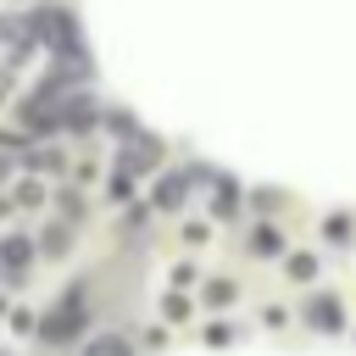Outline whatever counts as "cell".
Listing matches in <instances>:
<instances>
[{"instance_id": "6da1fadb", "label": "cell", "mask_w": 356, "mask_h": 356, "mask_svg": "<svg viewBox=\"0 0 356 356\" xmlns=\"http://www.w3.org/2000/svg\"><path fill=\"white\" fill-rule=\"evenodd\" d=\"M83 323H89V300H83V284H72V289L44 312L39 334H44L50 345H67V339H78V334H83Z\"/></svg>"}, {"instance_id": "7a4b0ae2", "label": "cell", "mask_w": 356, "mask_h": 356, "mask_svg": "<svg viewBox=\"0 0 356 356\" xmlns=\"http://www.w3.org/2000/svg\"><path fill=\"white\" fill-rule=\"evenodd\" d=\"M161 156V145L150 134H128V150H122V172H150Z\"/></svg>"}, {"instance_id": "3957f363", "label": "cell", "mask_w": 356, "mask_h": 356, "mask_svg": "<svg viewBox=\"0 0 356 356\" xmlns=\"http://www.w3.org/2000/svg\"><path fill=\"white\" fill-rule=\"evenodd\" d=\"M28 261H33V245H28L22 234H11V239H0V267H6L11 278H22V273H28Z\"/></svg>"}, {"instance_id": "277c9868", "label": "cell", "mask_w": 356, "mask_h": 356, "mask_svg": "<svg viewBox=\"0 0 356 356\" xmlns=\"http://www.w3.org/2000/svg\"><path fill=\"white\" fill-rule=\"evenodd\" d=\"M306 323H312V328H323V334H334V328L345 323V317H339V300H334V295H317V300L306 306Z\"/></svg>"}, {"instance_id": "5b68a950", "label": "cell", "mask_w": 356, "mask_h": 356, "mask_svg": "<svg viewBox=\"0 0 356 356\" xmlns=\"http://www.w3.org/2000/svg\"><path fill=\"white\" fill-rule=\"evenodd\" d=\"M61 128H95V100L72 95V100L61 106Z\"/></svg>"}, {"instance_id": "8992f818", "label": "cell", "mask_w": 356, "mask_h": 356, "mask_svg": "<svg viewBox=\"0 0 356 356\" xmlns=\"http://www.w3.org/2000/svg\"><path fill=\"white\" fill-rule=\"evenodd\" d=\"M83 356H134V345H128L122 334H100V339L83 345Z\"/></svg>"}, {"instance_id": "52a82bcc", "label": "cell", "mask_w": 356, "mask_h": 356, "mask_svg": "<svg viewBox=\"0 0 356 356\" xmlns=\"http://www.w3.org/2000/svg\"><path fill=\"white\" fill-rule=\"evenodd\" d=\"M184 195H189V178H161L156 206H184Z\"/></svg>"}, {"instance_id": "ba28073f", "label": "cell", "mask_w": 356, "mask_h": 356, "mask_svg": "<svg viewBox=\"0 0 356 356\" xmlns=\"http://www.w3.org/2000/svg\"><path fill=\"white\" fill-rule=\"evenodd\" d=\"M250 250H256V256H278V250H284L278 228H256V234H250Z\"/></svg>"}, {"instance_id": "9c48e42d", "label": "cell", "mask_w": 356, "mask_h": 356, "mask_svg": "<svg viewBox=\"0 0 356 356\" xmlns=\"http://www.w3.org/2000/svg\"><path fill=\"white\" fill-rule=\"evenodd\" d=\"M234 206H239V200H234V184H228V178H222V184H217V211H222V217H228V211H234Z\"/></svg>"}, {"instance_id": "30bf717a", "label": "cell", "mask_w": 356, "mask_h": 356, "mask_svg": "<svg viewBox=\"0 0 356 356\" xmlns=\"http://www.w3.org/2000/svg\"><path fill=\"white\" fill-rule=\"evenodd\" d=\"M44 250L61 256V250H67V228H50V234H44Z\"/></svg>"}, {"instance_id": "8fae6325", "label": "cell", "mask_w": 356, "mask_h": 356, "mask_svg": "<svg viewBox=\"0 0 356 356\" xmlns=\"http://www.w3.org/2000/svg\"><path fill=\"white\" fill-rule=\"evenodd\" d=\"M289 273H295V278H312L317 261H312V256H289Z\"/></svg>"}]
</instances>
